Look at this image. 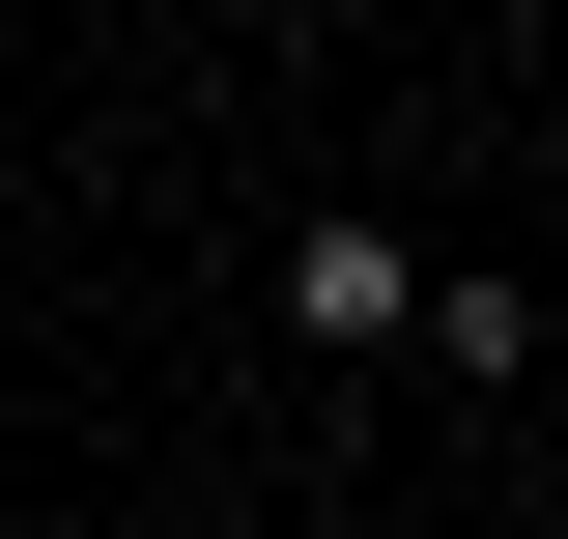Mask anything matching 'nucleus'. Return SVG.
Returning a JSON list of instances; mask_svg holds the SVG:
<instances>
[{
    "instance_id": "1",
    "label": "nucleus",
    "mask_w": 568,
    "mask_h": 539,
    "mask_svg": "<svg viewBox=\"0 0 568 539\" xmlns=\"http://www.w3.org/2000/svg\"><path fill=\"white\" fill-rule=\"evenodd\" d=\"M398 313H426V256H398V227H284V340H313V369H369Z\"/></svg>"
}]
</instances>
